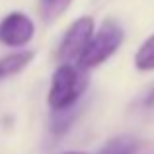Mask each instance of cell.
Listing matches in <instances>:
<instances>
[{
    "label": "cell",
    "mask_w": 154,
    "mask_h": 154,
    "mask_svg": "<svg viewBox=\"0 0 154 154\" xmlns=\"http://www.w3.org/2000/svg\"><path fill=\"white\" fill-rule=\"evenodd\" d=\"M88 88V74L78 64H60L51 78V88L47 96V103L53 111L78 105V100Z\"/></svg>",
    "instance_id": "cell-1"
},
{
    "label": "cell",
    "mask_w": 154,
    "mask_h": 154,
    "mask_svg": "<svg viewBox=\"0 0 154 154\" xmlns=\"http://www.w3.org/2000/svg\"><path fill=\"white\" fill-rule=\"evenodd\" d=\"M125 39V31L115 20H105L100 26L98 31H94V37L88 43L84 55L80 57L78 66H82L84 70L88 68H96L102 63L109 59L117 49L121 47Z\"/></svg>",
    "instance_id": "cell-2"
},
{
    "label": "cell",
    "mask_w": 154,
    "mask_h": 154,
    "mask_svg": "<svg viewBox=\"0 0 154 154\" xmlns=\"http://www.w3.org/2000/svg\"><path fill=\"white\" fill-rule=\"evenodd\" d=\"M94 20L90 16H82L70 23L63 41L59 45V60L63 64H76L84 55L88 43L94 37Z\"/></svg>",
    "instance_id": "cell-3"
},
{
    "label": "cell",
    "mask_w": 154,
    "mask_h": 154,
    "mask_svg": "<svg viewBox=\"0 0 154 154\" xmlns=\"http://www.w3.org/2000/svg\"><path fill=\"white\" fill-rule=\"evenodd\" d=\"M35 35V23L23 12H10L0 22V43L6 47H26Z\"/></svg>",
    "instance_id": "cell-4"
},
{
    "label": "cell",
    "mask_w": 154,
    "mask_h": 154,
    "mask_svg": "<svg viewBox=\"0 0 154 154\" xmlns=\"http://www.w3.org/2000/svg\"><path fill=\"white\" fill-rule=\"evenodd\" d=\"M31 59H33V53L31 51H18V53L2 57L0 59V80L22 72L31 63Z\"/></svg>",
    "instance_id": "cell-5"
},
{
    "label": "cell",
    "mask_w": 154,
    "mask_h": 154,
    "mask_svg": "<svg viewBox=\"0 0 154 154\" xmlns=\"http://www.w3.org/2000/svg\"><path fill=\"white\" fill-rule=\"evenodd\" d=\"M137 140L133 137H115L107 140L96 154H135Z\"/></svg>",
    "instance_id": "cell-6"
},
{
    "label": "cell",
    "mask_w": 154,
    "mask_h": 154,
    "mask_svg": "<svg viewBox=\"0 0 154 154\" xmlns=\"http://www.w3.org/2000/svg\"><path fill=\"white\" fill-rule=\"evenodd\" d=\"M135 66L143 72L154 70V33L144 39V43L135 53Z\"/></svg>",
    "instance_id": "cell-7"
},
{
    "label": "cell",
    "mask_w": 154,
    "mask_h": 154,
    "mask_svg": "<svg viewBox=\"0 0 154 154\" xmlns=\"http://www.w3.org/2000/svg\"><path fill=\"white\" fill-rule=\"evenodd\" d=\"M76 111H78V105L74 107H68V109H63V111H53V117H51V131L55 135H63L72 123H74V117H76Z\"/></svg>",
    "instance_id": "cell-8"
},
{
    "label": "cell",
    "mask_w": 154,
    "mask_h": 154,
    "mask_svg": "<svg viewBox=\"0 0 154 154\" xmlns=\"http://www.w3.org/2000/svg\"><path fill=\"white\" fill-rule=\"evenodd\" d=\"M72 0H39V10H41V18L45 22H53L60 14L66 12Z\"/></svg>",
    "instance_id": "cell-9"
},
{
    "label": "cell",
    "mask_w": 154,
    "mask_h": 154,
    "mask_svg": "<svg viewBox=\"0 0 154 154\" xmlns=\"http://www.w3.org/2000/svg\"><path fill=\"white\" fill-rule=\"evenodd\" d=\"M146 103H148V105H154V90L150 92V96L146 98Z\"/></svg>",
    "instance_id": "cell-10"
},
{
    "label": "cell",
    "mask_w": 154,
    "mask_h": 154,
    "mask_svg": "<svg viewBox=\"0 0 154 154\" xmlns=\"http://www.w3.org/2000/svg\"><path fill=\"white\" fill-rule=\"evenodd\" d=\"M64 154H86V152H64Z\"/></svg>",
    "instance_id": "cell-11"
}]
</instances>
